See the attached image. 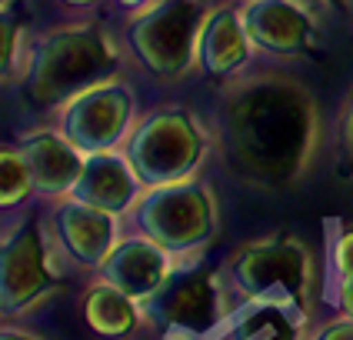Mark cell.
I'll use <instances>...</instances> for the list:
<instances>
[{"label":"cell","mask_w":353,"mask_h":340,"mask_svg":"<svg viewBox=\"0 0 353 340\" xmlns=\"http://www.w3.org/2000/svg\"><path fill=\"white\" fill-rule=\"evenodd\" d=\"M174 254H167L160 243H154L150 237H123L114 243V250L107 254V260L100 263V277L110 280L114 287H120L123 294H130L134 300L154 297L160 290V283L170 277Z\"/></svg>","instance_id":"cell-11"},{"label":"cell","mask_w":353,"mask_h":340,"mask_svg":"<svg viewBox=\"0 0 353 340\" xmlns=\"http://www.w3.org/2000/svg\"><path fill=\"white\" fill-rule=\"evenodd\" d=\"M50 234L67 260H74L77 267L100 270V263L107 260V254L117 243V217L94 207V203L70 197L54 207Z\"/></svg>","instance_id":"cell-10"},{"label":"cell","mask_w":353,"mask_h":340,"mask_svg":"<svg viewBox=\"0 0 353 340\" xmlns=\"http://www.w3.org/2000/svg\"><path fill=\"white\" fill-rule=\"evenodd\" d=\"M57 240L43 234V227L27 220L14 234H7L3 254H0V297L3 314H20L34 300H40L60 277L57 267Z\"/></svg>","instance_id":"cell-8"},{"label":"cell","mask_w":353,"mask_h":340,"mask_svg":"<svg viewBox=\"0 0 353 340\" xmlns=\"http://www.w3.org/2000/svg\"><path fill=\"white\" fill-rule=\"evenodd\" d=\"M307 310L283 303L247 300V307L223 327V340H300Z\"/></svg>","instance_id":"cell-17"},{"label":"cell","mask_w":353,"mask_h":340,"mask_svg":"<svg viewBox=\"0 0 353 340\" xmlns=\"http://www.w3.org/2000/svg\"><path fill=\"white\" fill-rule=\"evenodd\" d=\"M223 277L243 300L283 303L303 310L314 283V260L296 237H260L236 250L223 267Z\"/></svg>","instance_id":"cell-3"},{"label":"cell","mask_w":353,"mask_h":340,"mask_svg":"<svg viewBox=\"0 0 353 340\" xmlns=\"http://www.w3.org/2000/svg\"><path fill=\"white\" fill-rule=\"evenodd\" d=\"M200 0H147L127 27V43L154 77H180L203 30Z\"/></svg>","instance_id":"cell-7"},{"label":"cell","mask_w":353,"mask_h":340,"mask_svg":"<svg viewBox=\"0 0 353 340\" xmlns=\"http://www.w3.org/2000/svg\"><path fill=\"white\" fill-rule=\"evenodd\" d=\"M3 3H10V0H3Z\"/></svg>","instance_id":"cell-25"},{"label":"cell","mask_w":353,"mask_h":340,"mask_svg":"<svg viewBox=\"0 0 353 340\" xmlns=\"http://www.w3.org/2000/svg\"><path fill=\"white\" fill-rule=\"evenodd\" d=\"M140 320H143L140 300L123 294L110 280L100 277L94 287H87V294H83V323L94 334L107 340H120L127 334H134Z\"/></svg>","instance_id":"cell-16"},{"label":"cell","mask_w":353,"mask_h":340,"mask_svg":"<svg viewBox=\"0 0 353 340\" xmlns=\"http://www.w3.org/2000/svg\"><path fill=\"white\" fill-rule=\"evenodd\" d=\"M140 190H143V183L137 180L127 157H120L114 150H97V154H87L83 174H80L70 197L83 200V203H94V207L117 217V214L134 207Z\"/></svg>","instance_id":"cell-14"},{"label":"cell","mask_w":353,"mask_h":340,"mask_svg":"<svg viewBox=\"0 0 353 340\" xmlns=\"http://www.w3.org/2000/svg\"><path fill=\"white\" fill-rule=\"evenodd\" d=\"M130 117H134V94L117 80H100L63 103L60 134L83 154L114 150L120 140H127Z\"/></svg>","instance_id":"cell-9"},{"label":"cell","mask_w":353,"mask_h":340,"mask_svg":"<svg viewBox=\"0 0 353 340\" xmlns=\"http://www.w3.org/2000/svg\"><path fill=\"white\" fill-rule=\"evenodd\" d=\"M334 267L340 280L353 277V230H343L334 243Z\"/></svg>","instance_id":"cell-19"},{"label":"cell","mask_w":353,"mask_h":340,"mask_svg":"<svg viewBox=\"0 0 353 340\" xmlns=\"http://www.w3.org/2000/svg\"><path fill=\"white\" fill-rule=\"evenodd\" d=\"M310 340H353V320L350 317L330 320V323H323Z\"/></svg>","instance_id":"cell-20"},{"label":"cell","mask_w":353,"mask_h":340,"mask_svg":"<svg viewBox=\"0 0 353 340\" xmlns=\"http://www.w3.org/2000/svg\"><path fill=\"white\" fill-rule=\"evenodd\" d=\"M130 214L140 234L160 243L174 257L203 247L216 230V200L210 187L196 177L143 187Z\"/></svg>","instance_id":"cell-4"},{"label":"cell","mask_w":353,"mask_h":340,"mask_svg":"<svg viewBox=\"0 0 353 340\" xmlns=\"http://www.w3.org/2000/svg\"><path fill=\"white\" fill-rule=\"evenodd\" d=\"M0 340H40V337H34V334H27V330H17V327H7L3 330V337Z\"/></svg>","instance_id":"cell-22"},{"label":"cell","mask_w":353,"mask_h":340,"mask_svg":"<svg viewBox=\"0 0 353 340\" xmlns=\"http://www.w3.org/2000/svg\"><path fill=\"white\" fill-rule=\"evenodd\" d=\"M340 143H343V154L353 160V94L343 103V117H340Z\"/></svg>","instance_id":"cell-21"},{"label":"cell","mask_w":353,"mask_h":340,"mask_svg":"<svg viewBox=\"0 0 353 340\" xmlns=\"http://www.w3.org/2000/svg\"><path fill=\"white\" fill-rule=\"evenodd\" d=\"M0 177H3L0 207H3L7 214L17 210L27 197L37 194L34 177H30V167H27V160H23V154H20L17 147H3V154H0Z\"/></svg>","instance_id":"cell-18"},{"label":"cell","mask_w":353,"mask_h":340,"mask_svg":"<svg viewBox=\"0 0 353 340\" xmlns=\"http://www.w3.org/2000/svg\"><path fill=\"white\" fill-rule=\"evenodd\" d=\"M140 310L167 340H203L227 320V277L207 263L174 267Z\"/></svg>","instance_id":"cell-5"},{"label":"cell","mask_w":353,"mask_h":340,"mask_svg":"<svg viewBox=\"0 0 353 340\" xmlns=\"http://www.w3.org/2000/svg\"><path fill=\"white\" fill-rule=\"evenodd\" d=\"M220 134L240 177L263 190H287L310 170L320 114L303 83L283 74H260L223 97Z\"/></svg>","instance_id":"cell-1"},{"label":"cell","mask_w":353,"mask_h":340,"mask_svg":"<svg viewBox=\"0 0 353 340\" xmlns=\"http://www.w3.org/2000/svg\"><path fill=\"white\" fill-rule=\"evenodd\" d=\"M243 27L256 47L280 57L303 54L314 40V17L296 0H250Z\"/></svg>","instance_id":"cell-12"},{"label":"cell","mask_w":353,"mask_h":340,"mask_svg":"<svg viewBox=\"0 0 353 340\" xmlns=\"http://www.w3.org/2000/svg\"><path fill=\"white\" fill-rule=\"evenodd\" d=\"M63 3H70V7H87V3H97V0H63Z\"/></svg>","instance_id":"cell-24"},{"label":"cell","mask_w":353,"mask_h":340,"mask_svg":"<svg viewBox=\"0 0 353 340\" xmlns=\"http://www.w3.org/2000/svg\"><path fill=\"white\" fill-rule=\"evenodd\" d=\"M114 50L97 30H57L43 37L27 57L23 90L37 107L67 103L110 74Z\"/></svg>","instance_id":"cell-2"},{"label":"cell","mask_w":353,"mask_h":340,"mask_svg":"<svg viewBox=\"0 0 353 340\" xmlns=\"http://www.w3.org/2000/svg\"><path fill=\"white\" fill-rule=\"evenodd\" d=\"M207 154V137L183 107H160L127 134L123 157L143 187H160L196 174Z\"/></svg>","instance_id":"cell-6"},{"label":"cell","mask_w":353,"mask_h":340,"mask_svg":"<svg viewBox=\"0 0 353 340\" xmlns=\"http://www.w3.org/2000/svg\"><path fill=\"white\" fill-rule=\"evenodd\" d=\"M250 34L243 27V17H236L234 10H214L203 20L200 43H196V57L203 74L210 77H227L236 67H243V60L250 54Z\"/></svg>","instance_id":"cell-15"},{"label":"cell","mask_w":353,"mask_h":340,"mask_svg":"<svg viewBox=\"0 0 353 340\" xmlns=\"http://www.w3.org/2000/svg\"><path fill=\"white\" fill-rule=\"evenodd\" d=\"M120 7H143V3H147V0H117Z\"/></svg>","instance_id":"cell-23"},{"label":"cell","mask_w":353,"mask_h":340,"mask_svg":"<svg viewBox=\"0 0 353 340\" xmlns=\"http://www.w3.org/2000/svg\"><path fill=\"white\" fill-rule=\"evenodd\" d=\"M23 154L34 187L43 197H63L74 194L80 174H83V160L87 154L77 150L63 134H50V130H34L17 143Z\"/></svg>","instance_id":"cell-13"}]
</instances>
